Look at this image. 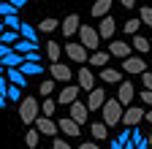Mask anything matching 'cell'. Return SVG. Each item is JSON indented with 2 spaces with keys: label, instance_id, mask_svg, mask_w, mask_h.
I'll return each mask as SVG.
<instances>
[{
  "label": "cell",
  "instance_id": "cell-16",
  "mask_svg": "<svg viewBox=\"0 0 152 149\" xmlns=\"http://www.w3.org/2000/svg\"><path fill=\"white\" fill-rule=\"evenodd\" d=\"M57 127H60V133H65V136H76V138H79V130H82V125H76L71 117H63L60 122H57Z\"/></svg>",
  "mask_w": 152,
  "mask_h": 149
},
{
  "label": "cell",
  "instance_id": "cell-43",
  "mask_svg": "<svg viewBox=\"0 0 152 149\" xmlns=\"http://www.w3.org/2000/svg\"><path fill=\"white\" fill-rule=\"evenodd\" d=\"M141 81H144V89H152V73H141Z\"/></svg>",
  "mask_w": 152,
  "mask_h": 149
},
{
  "label": "cell",
  "instance_id": "cell-9",
  "mask_svg": "<svg viewBox=\"0 0 152 149\" xmlns=\"http://www.w3.org/2000/svg\"><path fill=\"white\" fill-rule=\"evenodd\" d=\"M79 95H82L79 84H65V87H63V92L57 95V103H63V106H71L73 100H79Z\"/></svg>",
  "mask_w": 152,
  "mask_h": 149
},
{
  "label": "cell",
  "instance_id": "cell-40",
  "mask_svg": "<svg viewBox=\"0 0 152 149\" xmlns=\"http://www.w3.org/2000/svg\"><path fill=\"white\" fill-rule=\"evenodd\" d=\"M25 63H41V52H35V49L27 52V54H25Z\"/></svg>",
  "mask_w": 152,
  "mask_h": 149
},
{
  "label": "cell",
  "instance_id": "cell-56",
  "mask_svg": "<svg viewBox=\"0 0 152 149\" xmlns=\"http://www.w3.org/2000/svg\"><path fill=\"white\" fill-rule=\"evenodd\" d=\"M0 73H3V65H0Z\"/></svg>",
  "mask_w": 152,
  "mask_h": 149
},
{
  "label": "cell",
  "instance_id": "cell-34",
  "mask_svg": "<svg viewBox=\"0 0 152 149\" xmlns=\"http://www.w3.org/2000/svg\"><path fill=\"white\" fill-rule=\"evenodd\" d=\"M54 108H57V103H54L52 98H46V100L41 103V117H54Z\"/></svg>",
  "mask_w": 152,
  "mask_h": 149
},
{
  "label": "cell",
  "instance_id": "cell-22",
  "mask_svg": "<svg viewBox=\"0 0 152 149\" xmlns=\"http://www.w3.org/2000/svg\"><path fill=\"white\" fill-rule=\"evenodd\" d=\"M98 76H101L106 84H120V71H117V68H101Z\"/></svg>",
  "mask_w": 152,
  "mask_h": 149
},
{
  "label": "cell",
  "instance_id": "cell-12",
  "mask_svg": "<svg viewBox=\"0 0 152 149\" xmlns=\"http://www.w3.org/2000/svg\"><path fill=\"white\" fill-rule=\"evenodd\" d=\"M122 71L125 73H144L147 71V63H144L141 54H139V57H125L122 60Z\"/></svg>",
  "mask_w": 152,
  "mask_h": 149
},
{
  "label": "cell",
  "instance_id": "cell-54",
  "mask_svg": "<svg viewBox=\"0 0 152 149\" xmlns=\"http://www.w3.org/2000/svg\"><path fill=\"white\" fill-rule=\"evenodd\" d=\"M3 30H6V27H3V22H0V35H3Z\"/></svg>",
  "mask_w": 152,
  "mask_h": 149
},
{
  "label": "cell",
  "instance_id": "cell-6",
  "mask_svg": "<svg viewBox=\"0 0 152 149\" xmlns=\"http://www.w3.org/2000/svg\"><path fill=\"white\" fill-rule=\"evenodd\" d=\"M33 127H35L41 136H49V138H54V136H57V130H60V127H57V122H54L52 117H38Z\"/></svg>",
  "mask_w": 152,
  "mask_h": 149
},
{
  "label": "cell",
  "instance_id": "cell-14",
  "mask_svg": "<svg viewBox=\"0 0 152 149\" xmlns=\"http://www.w3.org/2000/svg\"><path fill=\"white\" fill-rule=\"evenodd\" d=\"M133 95H136L133 84H130V81H122V84H120V92H117V100H120V106H122V108H128V106L133 103Z\"/></svg>",
  "mask_w": 152,
  "mask_h": 149
},
{
  "label": "cell",
  "instance_id": "cell-44",
  "mask_svg": "<svg viewBox=\"0 0 152 149\" xmlns=\"http://www.w3.org/2000/svg\"><path fill=\"white\" fill-rule=\"evenodd\" d=\"M6 89H8V79L6 73H0V95H6Z\"/></svg>",
  "mask_w": 152,
  "mask_h": 149
},
{
  "label": "cell",
  "instance_id": "cell-4",
  "mask_svg": "<svg viewBox=\"0 0 152 149\" xmlns=\"http://www.w3.org/2000/svg\"><path fill=\"white\" fill-rule=\"evenodd\" d=\"M144 114H147V111H144L141 106H128V108L122 111V122H125V127H139V125L144 122Z\"/></svg>",
  "mask_w": 152,
  "mask_h": 149
},
{
  "label": "cell",
  "instance_id": "cell-20",
  "mask_svg": "<svg viewBox=\"0 0 152 149\" xmlns=\"http://www.w3.org/2000/svg\"><path fill=\"white\" fill-rule=\"evenodd\" d=\"M109 11H111V0H95V6L90 8V14L95 16V19H103V16H109Z\"/></svg>",
  "mask_w": 152,
  "mask_h": 149
},
{
  "label": "cell",
  "instance_id": "cell-35",
  "mask_svg": "<svg viewBox=\"0 0 152 149\" xmlns=\"http://www.w3.org/2000/svg\"><path fill=\"white\" fill-rule=\"evenodd\" d=\"M38 92H41V95H52L54 92V79H46V81H41V87H38Z\"/></svg>",
  "mask_w": 152,
  "mask_h": 149
},
{
  "label": "cell",
  "instance_id": "cell-31",
  "mask_svg": "<svg viewBox=\"0 0 152 149\" xmlns=\"http://www.w3.org/2000/svg\"><path fill=\"white\" fill-rule=\"evenodd\" d=\"M16 41H19V33H16V30H3V35H0V44L14 46Z\"/></svg>",
  "mask_w": 152,
  "mask_h": 149
},
{
  "label": "cell",
  "instance_id": "cell-37",
  "mask_svg": "<svg viewBox=\"0 0 152 149\" xmlns=\"http://www.w3.org/2000/svg\"><path fill=\"white\" fill-rule=\"evenodd\" d=\"M141 25L152 27V8L149 6H141Z\"/></svg>",
  "mask_w": 152,
  "mask_h": 149
},
{
  "label": "cell",
  "instance_id": "cell-15",
  "mask_svg": "<svg viewBox=\"0 0 152 149\" xmlns=\"http://www.w3.org/2000/svg\"><path fill=\"white\" fill-rule=\"evenodd\" d=\"M71 76H73V71H71L68 65H63V63H52V79H54V81L68 84V81H71Z\"/></svg>",
  "mask_w": 152,
  "mask_h": 149
},
{
  "label": "cell",
  "instance_id": "cell-55",
  "mask_svg": "<svg viewBox=\"0 0 152 149\" xmlns=\"http://www.w3.org/2000/svg\"><path fill=\"white\" fill-rule=\"evenodd\" d=\"M147 141H149V144H152V133H149V138H147Z\"/></svg>",
  "mask_w": 152,
  "mask_h": 149
},
{
  "label": "cell",
  "instance_id": "cell-19",
  "mask_svg": "<svg viewBox=\"0 0 152 149\" xmlns=\"http://www.w3.org/2000/svg\"><path fill=\"white\" fill-rule=\"evenodd\" d=\"M3 73H6V79H8L11 84H16V87H25V84H27V76H25L19 68H6Z\"/></svg>",
  "mask_w": 152,
  "mask_h": 149
},
{
  "label": "cell",
  "instance_id": "cell-46",
  "mask_svg": "<svg viewBox=\"0 0 152 149\" xmlns=\"http://www.w3.org/2000/svg\"><path fill=\"white\" fill-rule=\"evenodd\" d=\"M76 149H98V144H95V141H84V144H79Z\"/></svg>",
  "mask_w": 152,
  "mask_h": 149
},
{
  "label": "cell",
  "instance_id": "cell-21",
  "mask_svg": "<svg viewBox=\"0 0 152 149\" xmlns=\"http://www.w3.org/2000/svg\"><path fill=\"white\" fill-rule=\"evenodd\" d=\"M109 57H111L109 52H92V54H90L87 60H90V65H92V68H106Z\"/></svg>",
  "mask_w": 152,
  "mask_h": 149
},
{
  "label": "cell",
  "instance_id": "cell-58",
  "mask_svg": "<svg viewBox=\"0 0 152 149\" xmlns=\"http://www.w3.org/2000/svg\"><path fill=\"white\" fill-rule=\"evenodd\" d=\"M0 22H3V16H0Z\"/></svg>",
  "mask_w": 152,
  "mask_h": 149
},
{
  "label": "cell",
  "instance_id": "cell-3",
  "mask_svg": "<svg viewBox=\"0 0 152 149\" xmlns=\"http://www.w3.org/2000/svg\"><path fill=\"white\" fill-rule=\"evenodd\" d=\"M79 44H82L87 52H98V44H101L98 30H95V27H87V25H82V27H79Z\"/></svg>",
  "mask_w": 152,
  "mask_h": 149
},
{
  "label": "cell",
  "instance_id": "cell-1",
  "mask_svg": "<svg viewBox=\"0 0 152 149\" xmlns=\"http://www.w3.org/2000/svg\"><path fill=\"white\" fill-rule=\"evenodd\" d=\"M41 117V103H38L33 95H27V98H22V103H19V119H22L25 125H35V119Z\"/></svg>",
  "mask_w": 152,
  "mask_h": 149
},
{
  "label": "cell",
  "instance_id": "cell-24",
  "mask_svg": "<svg viewBox=\"0 0 152 149\" xmlns=\"http://www.w3.org/2000/svg\"><path fill=\"white\" fill-rule=\"evenodd\" d=\"M6 100H11V103H22V87H16V84H8V89H6Z\"/></svg>",
  "mask_w": 152,
  "mask_h": 149
},
{
  "label": "cell",
  "instance_id": "cell-27",
  "mask_svg": "<svg viewBox=\"0 0 152 149\" xmlns=\"http://www.w3.org/2000/svg\"><path fill=\"white\" fill-rule=\"evenodd\" d=\"M25 73V76H38V73H44V68H41V63H22V68H19Z\"/></svg>",
  "mask_w": 152,
  "mask_h": 149
},
{
  "label": "cell",
  "instance_id": "cell-28",
  "mask_svg": "<svg viewBox=\"0 0 152 149\" xmlns=\"http://www.w3.org/2000/svg\"><path fill=\"white\" fill-rule=\"evenodd\" d=\"M3 27H6V30H16V33H19V27H22V19H19L16 14L3 16Z\"/></svg>",
  "mask_w": 152,
  "mask_h": 149
},
{
  "label": "cell",
  "instance_id": "cell-42",
  "mask_svg": "<svg viewBox=\"0 0 152 149\" xmlns=\"http://www.w3.org/2000/svg\"><path fill=\"white\" fill-rule=\"evenodd\" d=\"M141 103L144 106H152V89H144L141 92Z\"/></svg>",
  "mask_w": 152,
  "mask_h": 149
},
{
  "label": "cell",
  "instance_id": "cell-7",
  "mask_svg": "<svg viewBox=\"0 0 152 149\" xmlns=\"http://www.w3.org/2000/svg\"><path fill=\"white\" fill-rule=\"evenodd\" d=\"M76 84H79L82 92L95 89V73H92V68H79V73H76Z\"/></svg>",
  "mask_w": 152,
  "mask_h": 149
},
{
  "label": "cell",
  "instance_id": "cell-30",
  "mask_svg": "<svg viewBox=\"0 0 152 149\" xmlns=\"http://www.w3.org/2000/svg\"><path fill=\"white\" fill-rule=\"evenodd\" d=\"M38 141H41V133H38L35 127H30V130H27V136H25V144H27L30 149H38Z\"/></svg>",
  "mask_w": 152,
  "mask_h": 149
},
{
  "label": "cell",
  "instance_id": "cell-29",
  "mask_svg": "<svg viewBox=\"0 0 152 149\" xmlns=\"http://www.w3.org/2000/svg\"><path fill=\"white\" fill-rule=\"evenodd\" d=\"M33 49H35V44H30V41H25V38H19V41L14 44V52H16V54H22V57H25L27 52H33Z\"/></svg>",
  "mask_w": 152,
  "mask_h": 149
},
{
  "label": "cell",
  "instance_id": "cell-8",
  "mask_svg": "<svg viewBox=\"0 0 152 149\" xmlns=\"http://www.w3.org/2000/svg\"><path fill=\"white\" fill-rule=\"evenodd\" d=\"M79 27H82V22H79V14H71V16H65V19L60 22V33L65 35V38H73V35L79 33Z\"/></svg>",
  "mask_w": 152,
  "mask_h": 149
},
{
  "label": "cell",
  "instance_id": "cell-41",
  "mask_svg": "<svg viewBox=\"0 0 152 149\" xmlns=\"http://www.w3.org/2000/svg\"><path fill=\"white\" fill-rule=\"evenodd\" d=\"M52 141H54V146H52V149H71V144H68L65 138H52Z\"/></svg>",
  "mask_w": 152,
  "mask_h": 149
},
{
  "label": "cell",
  "instance_id": "cell-51",
  "mask_svg": "<svg viewBox=\"0 0 152 149\" xmlns=\"http://www.w3.org/2000/svg\"><path fill=\"white\" fill-rule=\"evenodd\" d=\"M147 146H149V141H147V138H144V141H141V144H139V146H136V149H147Z\"/></svg>",
  "mask_w": 152,
  "mask_h": 149
},
{
  "label": "cell",
  "instance_id": "cell-2",
  "mask_svg": "<svg viewBox=\"0 0 152 149\" xmlns=\"http://www.w3.org/2000/svg\"><path fill=\"white\" fill-rule=\"evenodd\" d=\"M122 106H120V100L117 98H106V103H103V108H101V114H103V125L106 127H114V125H120L122 122Z\"/></svg>",
  "mask_w": 152,
  "mask_h": 149
},
{
  "label": "cell",
  "instance_id": "cell-18",
  "mask_svg": "<svg viewBox=\"0 0 152 149\" xmlns=\"http://www.w3.org/2000/svg\"><path fill=\"white\" fill-rule=\"evenodd\" d=\"M22 63H25V57H22V54H16L14 49H11L8 54H6L3 60H0V65H3V71H6V68H22Z\"/></svg>",
  "mask_w": 152,
  "mask_h": 149
},
{
  "label": "cell",
  "instance_id": "cell-23",
  "mask_svg": "<svg viewBox=\"0 0 152 149\" xmlns=\"http://www.w3.org/2000/svg\"><path fill=\"white\" fill-rule=\"evenodd\" d=\"M90 133H92V138H98V141H103V138H109V127H106L103 122H92V127H90Z\"/></svg>",
  "mask_w": 152,
  "mask_h": 149
},
{
  "label": "cell",
  "instance_id": "cell-48",
  "mask_svg": "<svg viewBox=\"0 0 152 149\" xmlns=\"http://www.w3.org/2000/svg\"><path fill=\"white\" fill-rule=\"evenodd\" d=\"M11 49H14V46H6V44H0V60H3V57H6V54H8Z\"/></svg>",
  "mask_w": 152,
  "mask_h": 149
},
{
  "label": "cell",
  "instance_id": "cell-25",
  "mask_svg": "<svg viewBox=\"0 0 152 149\" xmlns=\"http://www.w3.org/2000/svg\"><path fill=\"white\" fill-rule=\"evenodd\" d=\"M19 35H22L25 41H30V44H35V46H38V33H35L30 25H25V22H22V27H19Z\"/></svg>",
  "mask_w": 152,
  "mask_h": 149
},
{
  "label": "cell",
  "instance_id": "cell-38",
  "mask_svg": "<svg viewBox=\"0 0 152 149\" xmlns=\"http://www.w3.org/2000/svg\"><path fill=\"white\" fill-rule=\"evenodd\" d=\"M141 141H144V136H141V130H139V127H130V144H133V146H139Z\"/></svg>",
  "mask_w": 152,
  "mask_h": 149
},
{
  "label": "cell",
  "instance_id": "cell-33",
  "mask_svg": "<svg viewBox=\"0 0 152 149\" xmlns=\"http://www.w3.org/2000/svg\"><path fill=\"white\" fill-rule=\"evenodd\" d=\"M38 30H41V33H54V30H60V22L49 16V19H44L41 25H38Z\"/></svg>",
  "mask_w": 152,
  "mask_h": 149
},
{
  "label": "cell",
  "instance_id": "cell-39",
  "mask_svg": "<svg viewBox=\"0 0 152 149\" xmlns=\"http://www.w3.org/2000/svg\"><path fill=\"white\" fill-rule=\"evenodd\" d=\"M11 14H16V8L11 6V0H6V3H0V16H11Z\"/></svg>",
  "mask_w": 152,
  "mask_h": 149
},
{
  "label": "cell",
  "instance_id": "cell-5",
  "mask_svg": "<svg viewBox=\"0 0 152 149\" xmlns=\"http://www.w3.org/2000/svg\"><path fill=\"white\" fill-rule=\"evenodd\" d=\"M63 52L68 54V60H71V63H79V65H84V63H87V57H90V54H87V49H84L82 44H73V41H71Z\"/></svg>",
  "mask_w": 152,
  "mask_h": 149
},
{
  "label": "cell",
  "instance_id": "cell-26",
  "mask_svg": "<svg viewBox=\"0 0 152 149\" xmlns=\"http://www.w3.org/2000/svg\"><path fill=\"white\" fill-rule=\"evenodd\" d=\"M60 54H63V49H60V44H57V41H49V44H46V57H49L52 63L60 60Z\"/></svg>",
  "mask_w": 152,
  "mask_h": 149
},
{
  "label": "cell",
  "instance_id": "cell-13",
  "mask_svg": "<svg viewBox=\"0 0 152 149\" xmlns=\"http://www.w3.org/2000/svg\"><path fill=\"white\" fill-rule=\"evenodd\" d=\"M114 30H117V22H114L111 16H103L101 25H98V35H101V41H111V38H114Z\"/></svg>",
  "mask_w": 152,
  "mask_h": 149
},
{
  "label": "cell",
  "instance_id": "cell-47",
  "mask_svg": "<svg viewBox=\"0 0 152 149\" xmlns=\"http://www.w3.org/2000/svg\"><path fill=\"white\" fill-rule=\"evenodd\" d=\"M27 3H30V0H11V6H14V8H16V11H19V8H25V6H27Z\"/></svg>",
  "mask_w": 152,
  "mask_h": 149
},
{
  "label": "cell",
  "instance_id": "cell-52",
  "mask_svg": "<svg viewBox=\"0 0 152 149\" xmlns=\"http://www.w3.org/2000/svg\"><path fill=\"white\" fill-rule=\"evenodd\" d=\"M144 119H147V122H152V111H147V114H144Z\"/></svg>",
  "mask_w": 152,
  "mask_h": 149
},
{
  "label": "cell",
  "instance_id": "cell-57",
  "mask_svg": "<svg viewBox=\"0 0 152 149\" xmlns=\"http://www.w3.org/2000/svg\"><path fill=\"white\" fill-rule=\"evenodd\" d=\"M0 3H6V0H0Z\"/></svg>",
  "mask_w": 152,
  "mask_h": 149
},
{
  "label": "cell",
  "instance_id": "cell-45",
  "mask_svg": "<svg viewBox=\"0 0 152 149\" xmlns=\"http://www.w3.org/2000/svg\"><path fill=\"white\" fill-rule=\"evenodd\" d=\"M117 141H120L122 146H125V144L130 141V127H128V130H122V133H120V138H117Z\"/></svg>",
  "mask_w": 152,
  "mask_h": 149
},
{
  "label": "cell",
  "instance_id": "cell-10",
  "mask_svg": "<svg viewBox=\"0 0 152 149\" xmlns=\"http://www.w3.org/2000/svg\"><path fill=\"white\" fill-rule=\"evenodd\" d=\"M87 114H90V108H87V103H82V100H73L71 103V119L76 122V125H84L87 122Z\"/></svg>",
  "mask_w": 152,
  "mask_h": 149
},
{
  "label": "cell",
  "instance_id": "cell-49",
  "mask_svg": "<svg viewBox=\"0 0 152 149\" xmlns=\"http://www.w3.org/2000/svg\"><path fill=\"white\" fill-rule=\"evenodd\" d=\"M120 3H122V8H133V6H136V0H120Z\"/></svg>",
  "mask_w": 152,
  "mask_h": 149
},
{
  "label": "cell",
  "instance_id": "cell-53",
  "mask_svg": "<svg viewBox=\"0 0 152 149\" xmlns=\"http://www.w3.org/2000/svg\"><path fill=\"white\" fill-rule=\"evenodd\" d=\"M6 106V95H0V108H3Z\"/></svg>",
  "mask_w": 152,
  "mask_h": 149
},
{
  "label": "cell",
  "instance_id": "cell-36",
  "mask_svg": "<svg viewBox=\"0 0 152 149\" xmlns=\"http://www.w3.org/2000/svg\"><path fill=\"white\" fill-rule=\"evenodd\" d=\"M139 27H141V19H128L125 22V33H130V35H136Z\"/></svg>",
  "mask_w": 152,
  "mask_h": 149
},
{
  "label": "cell",
  "instance_id": "cell-17",
  "mask_svg": "<svg viewBox=\"0 0 152 149\" xmlns=\"http://www.w3.org/2000/svg\"><path fill=\"white\" fill-rule=\"evenodd\" d=\"M109 54H111V57L125 60V57H130V46L122 44V41H111V44H109Z\"/></svg>",
  "mask_w": 152,
  "mask_h": 149
},
{
  "label": "cell",
  "instance_id": "cell-32",
  "mask_svg": "<svg viewBox=\"0 0 152 149\" xmlns=\"http://www.w3.org/2000/svg\"><path fill=\"white\" fill-rule=\"evenodd\" d=\"M133 49H136L141 57H144V52H149V41L141 38V35H133Z\"/></svg>",
  "mask_w": 152,
  "mask_h": 149
},
{
  "label": "cell",
  "instance_id": "cell-50",
  "mask_svg": "<svg viewBox=\"0 0 152 149\" xmlns=\"http://www.w3.org/2000/svg\"><path fill=\"white\" fill-rule=\"evenodd\" d=\"M109 149H125V146H122V144H120V141H117V138H114V141H111V144H109Z\"/></svg>",
  "mask_w": 152,
  "mask_h": 149
},
{
  "label": "cell",
  "instance_id": "cell-11",
  "mask_svg": "<svg viewBox=\"0 0 152 149\" xmlns=\"http://www.w3.org/2000/svg\"><path fill=\"white\" fill-rule=\"evenodd\" d=\"M103 103H106V92H103L101 87L90 89V95H87V108H90V111H101Z\"/></svg>",
  "mask_w": 152,
  "mask_h": 149
}]
</instances>
